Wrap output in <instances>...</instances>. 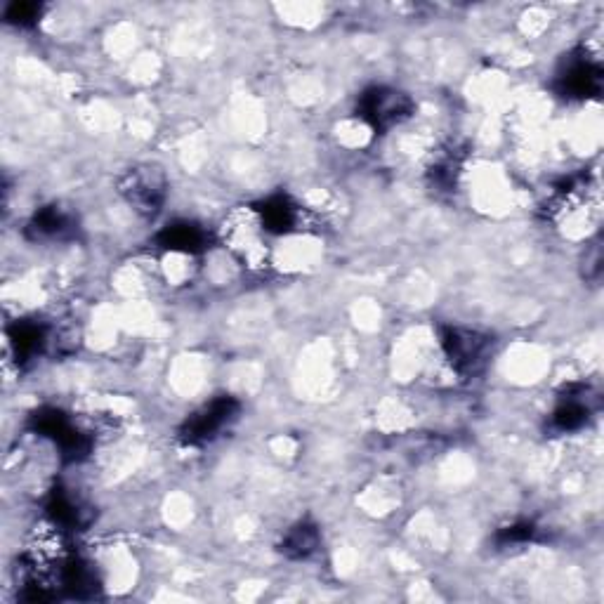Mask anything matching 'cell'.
Masks as SVG:
<instances>
[{
  "mask_svg": "<svg viewBox=\"0 0 604 604\" xmlns=\"http://www.w3.org/2000/svg\"><path fill=\"white\" fill-rule=\"evenodd\" d=\"M442 347L453 371L461 376H475L487 366L491 354V338L472 328H446Z\"/></svg>",
  "mask_w": 604,
  "mask_h": 604,
  "instance_id": "obj_3",
  "label": "cell"
},
{
  "mask_svg": "<svg viewBox=\"0 0 604 604\" xmlns=\"http://www.w3.org/2000/svg\"><path fill=\"white\" fill-rule=\"evenodd\" d=\"M12 345H15L19 361L34 359L43 352L45 345V328L34 321H19L15 333H12Z\"/></svg>",
  "mask_w": 604,
  "mask_h": 604,
  "instance_id": "obj_11",
  "label": "cell"
},
{
  "mask_svg": "<svg viewBox=\"0 0 604 604\" xmlns=\"http://www.w3.org/2000/svg\"><path fill=\"white\" fill-rule=\"evenodd\" d=\"M557 90L567 100H588L600 95L602 90V67L588 52L569 57L564 69L557 74Z\"/></svg>",
  "mask_w": 604,
  "mask_h": 604,
  "instance_id": "obj_4",
  "label": "cell"
},
{
  "mask_svg": "<svg viewBox=\"0 0 604 604\" xmlns=\"http://www.w3.org/2000/svg\"><path fill=\"white\" fill-rule=\"evenodd\" d=\"M71 227H74L71 215H67L57 206L43 208L41 213H36L34 222H31V229H34L36 239H62L64 234L71 232Z\"/></svg>",
  "mask_w": 604,
  "mask_h": 604,
  "instance_id": "obj_10",
  "label": "cell"
},
{
  "mask_svg": "<svg viewBox=\"0 0 604 604\" xmlns=\"http://www.w3.org/2000/svg\"><path fill=\"white\" fill-rule=\"evenodd\" d=\"M258 220L265 232L288 234L300 225V208L291 199H286V196H274V199L262 203V208L258 210Z\"/></svg>",
  "mask_w": 604,
  "mask_h": 604,
  "instance_id": "obj_6",
  "label": "cell"
},
{
  "mask_svg": "<svg viewBox=\"0 0 604 604\" xmlns=\"http://www.w3.org/2000/svg\"><path fill=\"white\" fill-rule=\"evenodd\" d=\"M208 236L194 222H173V225L163 227L159 234V244L170 253H187L194 255L206 248Z\"/></svg>",
  "mask_w": 604,
  "mask_h": 604,
  "instance_id": "obj_7",
  "label": "cell"
},
{
  "mask_svg": "<svg viewBox=\"0 0 604 604\" xmlns=\"http://www.w3.org/2000/svg\"><path fill=\"white\" fill-rule=\"evenodd\" d=\"M121 194L135 210L144 215H156L166 201V180L154 168H135L123 177Z\"/></svg>",
  "mask_w": 604,
  "mask_h": 604,
  "instance_id": "obj_5",
  "label": "cell"
},
{
  "mask_svg": "<svg viewBox=\"0 0 604 604\" xmlns=\"http://www.w3.org/2000/svg\"><path fill=\"white\" fill-rule=\"evenodd\" d=\"M38 15H41V8L34 3H15V5H10V10H8L10 22H15L19 26L36 22Z\"/></svg>",
  "mask_w": 604,
  "mask_h": 604,
  "instance_id": "obj_12",
  "label": "cell"
},
{
  "mask_svg": "<svg viewBox=\"0 0 604 604\" xmlns=\"http://www.w3.org/2000/svg\"><path fill=\"white\" fill-rule=\"evenodd\" d=\"M241 413V404L234 397L222 395L215 397L213 402L203 404L199 411L185 420L180 428V439L189 446H203L215 442L222 432L232 428Z\"/></svg>",
  "mask_w": 604,
  "mask_h": 604,
  "instance_id": "obj_2",
  "label": "cell"
},
{
  "mask_svg": "<svg viewBox=\"0 0 604 604\" xmlns=\"http://www.w3.org/2000/svg\"><path fill=\"white\" fill-rule=\"evenodd\" d=\"M581 397V395H579ZM579 397H564L560 406H557L553 413V428L560 432H574L581 430L586 425V420L590 416V406H588V397L579 399Z\"/></svg>",
  "mask_w": 604,
  "mask_h": 604,
  "instance_id": "obj_9",
  "label": "cell"
},
{
  "mask_svg": "<svg viewBox=\"0 0 604 604\" xmlns=\"http://www.w3.org/2000/svg\"><path fill=\"white\" fill-rule=\"evenodd\" d=\"M319 548V531L312 524H298L281 541V553L291 560H307Z\"/></svg>",
  "mask_w": 604,
  "mask_h": 604,
  "instance_id": "obj_8",
  "label": "cell"
},
{
  "mask_svg": "<svg viewBox=\"0 0 604 604\" xmlns=\"http://www.w3.org/2000/svg\"><path fill=\"white\" fill-rule=\"evenodd\" d=\"M357 111L376 133H387V130L409 121L413 114V100L397 88L373 85L359 95Z\"/></svg>",
  "mask_w": 604,
  "mask_h": 604,
  "instance_id": "obj_1",
  "label": "cell"
}]
</instances>
